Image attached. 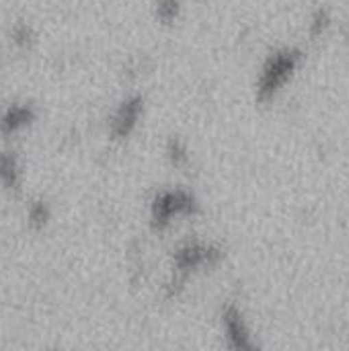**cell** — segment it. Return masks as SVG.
<instances>
[{
    "label": "cell",
    "instance_id": "52a82bcc",
    "mask_svg": "<svg viewBox=\"0 0 349 351\" xmlns=\"http://www.w3.org/2000/svg\"><path fill=\"white\" fill-rule=\"evenodd\" d=\"M0 181L6 189H19L21 171L12 152H0Z\"/></svg>",
    "mask_w": 349,
    "mask_h": 351
},
{
    "label": "cell",
    "instance_id": "8fae6325",
    "mask_svg": "<svg viewBox=\"0 0 349 351\" xmlns=\"http://www.w3.org/2000/svg\"><path fill=\"white\" fill-rule=\"evenodd\" d=\"M14 37H16V41H19L21 45H25V43L29 41V29H27V27H21V29H16Z\"/></svg>",
    "mask_w": 349,
    "mask_h": 351
},
{
    "label": "cell",
    "instance_id": "5b68a950",
    "mask_svg": "<svg viewBox=\"0 0 349 351\" xmlns=\"http://www.w3.org/2000/svg\"><path fill=\"white\" fill-rule=\"evenodd\" d=\"M140 115H142V99L140 97H130L115 111L113 121H111V134L115 138H128L136 130Z\"/></svg>",
    "mask_w": 349,
    "mask_h": 351
},
{
    "label": "cell",
    "instance_id": "30bf717a",
    "mask_svg": "<svg viewBox=\"0 0 349 351\" xmlns=\"http://www.w3.org/2000/svg\"><path fill=\"white\" fill-rule=\"evenodd\" d=\"M47 218H49L47 206L41 204V202H35V204L31 206V210H29V220L33 222V226H43V224L47 222Z\"/></svg>",
    "mask_w": 349,
    "mask_h": 351
},
{
    "label": "cell",
    "instance_id": "7a4b0ae2",
    "mask_svg": "<svg viewBox=\"0 0 349 351\" xmlns=\"http://www.w3.org/2000/svg\"><path fill=\"white\" fill-rule=\"evenodd\" d=\"M197 210L195 197L185 189H167L156 193L150 210L152 226L156 230H167L173 222L185 216H193Z\"/></svg>",
    "mask_w": 349,
    "mask_h": 351
},
{
    "label": "cell",
    "instance_id": "3957f363",
    "mask_svg": "<svg viewBox=\"0 0 349 351\" xmlns=\"http://www.w3.org/2000/svg\"><path fill=\"white\" fill-rule=\"evenodd\" d=\"M222 253L212 247V245H206V243H200V241H189L185 245H181L177 251H175V276L179 282H185L189 271H200L204 267H212L220 261Z\"/></svg>",
    "mask_w": 349,
    "mask_h": 351
},
{
    "label": "cell",
    "instance_id": "9c48e42d",
    "mask_svg": "<svg viewBox=\"0 0 349 351\" xmlns=\"http://www.w3.org/2000/svg\"><path fill=\"white\" fill-rule=\"evenodd\" d=\"M177 12H179V0H160L158 2V16L165 23L175 21L177 19Z\"/></svg>",
    "mask_w": 349,
    "mask_h": 351
},
{
    "label": "cell",
    "instance_id": "8992f818",
    "mask_svg": "<svg viewBox=\"0 0 349 351\" xmlns=\"http://www.w3.org/2000/svg\"><path fill=\"white\" fill-rule=\"evenodd\" d=\"M33 119V111L29 107H23V105H14L10 107L4 115H2V121H0V130L4 134H14L19 132L21 128L29 125Z\"/></svg>",
    "mask_w": 349,
    "mask_h": 351
},
{
    "label": "cell",
    "instance_id": "6da1fadb",
    "mask_svg": "<svg viewBox=\"0 0 349 351\" xmlns=\"http://www.w3.org/2000/svg\"><path fill=\"white\" fill-rule=\"evenodd\" d=\"M298 64H300V53L294 49H284V51H278L276 56H272L265 62V66L259 74V80H257V88H255L257 101L259 103L272 101L282 90V86L292 78Z\"/></svg>",
    "mask_w": 349,
    "mask_h": 351
},
{
    "label": "cell",
    "instance_id": "ba28073f",
    "mask_svg": "<svg viewBox=\"0 0 349 351\" xmlns=\"http://www.w3.org/2000/svg\"><path fill=\"white\" fill-rule=\"evenodd\" d=\"M167 158H169L175 167H185V165L189 162L187 144L181 142V140L171 138V142H169V146H167Z\"/></svg>",
    "mask_w": 349,
    "mask_h": 351
},
{
    "label": "cell",
    "instance_id": "277c9868",
    "mask_svg": "<svg viewBox=\"0 0 349 351\" xmlns=\"http://www.w3.org/2000/svg\"><path fill=\"white\" fill-rule=\"evenodd\" d=\"M222 331L232 350H255L251 329L239 306L228 304L222 313Z\"/></svg>",
    "mask_w": 349,
    "mask_h": 351
}]
</instances>
